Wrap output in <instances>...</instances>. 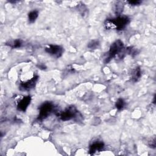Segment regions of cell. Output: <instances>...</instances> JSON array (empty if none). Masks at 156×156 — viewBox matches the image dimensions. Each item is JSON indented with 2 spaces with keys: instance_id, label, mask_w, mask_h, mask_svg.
<instances>
[{
  "instance_id": "cell-1",
  "label": "cell",
  "mask_w": 156,
  "mask_h": 156,
  "mask_svg": "<svg viewBox=\"0 0 156 156\" xmlns=\"http://www.w3.org/2000/svg\"><path fill=\"white\" fill-rule=\"evenodd\" d=\"M129 23V18L126 16H118L114 19H108L104 22V26L107 29H124Z\"/></svg>"
},
{
  "instance_id": "cell-2",
  "label": "cell",
  "mask_w": 156,
  "mask_h": 156,
  "mask_svg": "<svg viewBox=\"0 0 156 156\" xmlns=\"http://www.w3.org/2000/svg\"><path fill=\"white\" fill-rule=\"evenodd\" d=\"M124 53L125 52L124 51V44L122 41L120 40H116L110 47V49L107 53V56L105 58V63H108L116 55H118L120 58H122L123 57L122 54Z\"/></svg>"
},
{
  "instance_id": "cell-3",
  "label": "cell",
  "mask_w": 156,
  "mask_h": 156,
  "mask_svg": "<svg viewBox=\"0 0 156 156\" xmlns=\"http://www.w3.org/2000/svg\"><path fill=\"white\" fill-rule=\"evenodd\" d=\"M54 105L50 102L43 103L39 108V115L38 116V120H43L46 118L53 111Z\"/></svg>"
},
{
  "instance_id": "cell-4",
  "label": "cell",
  "mask_w": 156,
  "mask_h": 156,
  "mask_svg": "<svg viewBox=\"0 0 156 156\" xmlns=\"http://www.w3.org/2000/svg\"><path fill=\"white\" fill-rule=\"evenodd\" d=\"M76 113H77L76 108L74 107L71 106L66 108L65 111L61 112L58 115L61 120L63 121H66L70 120L73 119L74 117H75Z\"/></svg>"
},
{
  "instance_id": "cell-5",
  "label": "cell",
  "mask_w": 156,
  "mask_h": 156,
  "mask_svg": "<svg viewBox=\"0 0 156 156\" xmlns=\"http://www.w3.org/2000/svg\"><path fill=\"white\" fill-rule=\"evenodd\" d=\"M45 51L49 54L55 57H60L63 52V49L60 46L55 44H49L48 47L45 48Z\"/></svg>"
},
{
  "instance_id": "cell-6",
  "label": "cell",
  "mask_w": 156,
  "mask_h": 156,
  "mask_svg": "<svg viewBox=\"0 0 156 156\" xmlns=\"http://www.w3.org/2000/svg\"><path fill=\"white\" fill-rule=\"evenodd\" d=\"M38 77L37 76H35L26 82H21L20 84V87H19L20 90L23 91H26L32 90L35 87L36 83L38 80Z\"/></svg>"
},
{
  "instance_id": "cell-7",
  "label": "cell",
  "mask_w": 156,
  "mask_h": 156,
  "mask_svg": "<svg viewBox=\"0 0 156 156\" xmlns=\"http://www.w3.org/2000/svg\"><path fill=\"white\" fill-rule=\"evenodd\" d=\"M104 147V144L102 141H96L90 144L89 147V152L90 155H94L101 151Z\"/></svg>"
},
{
  "instance_id": "cell-8",
  "label": "cell",
  "mask_w": 156,
  "mask_h": 156,
  "mask_svg": "<svg viewBox=\"0 0 156 156\" xmlns=\"http://www.w3.org/2000/svg\"><path fill=\"white\" fill-rule=\"evenodd\" d=\"M31 98L30 96L24 97L20 102L18 103L17 108L18 110L21 112H25L30 103Z\"/></svg>"
},
{
  "instance_id": "cell-9",
  "label": "cell",
  "mask_w": 156,
  "mask_h": 156,
  "mask_svg": "<svg viewBox=\"0 0 156 156\" xmlns=\"http://www.w3.org/2000/svg\"><path fill=\"white\" fill-rule=\"evenodd\" d=\"M131 75V80L135 82H137L141 76V71L140 67H136L133 69L132 70V72L130 73Z\"/></svg>"
},
{
  "instance_id": "cell-10",
  "label": "cell",
  "mask_w": 156,
  "mask_h": 156,
  "mask_svg": "<svg viewBox=\"0 0 156 156\" xmlns=\"http://www.w3.org/2000/svg\"><path fill=\"white\" fill-rule=\"evenodd\" d=\"M38 12L37 10H34L30 12L28 14V19L30 23H33L35 21L36 19L38 18Z\"/></svg>"
},
{
  "instance_id": "cell-11",
  "label": "cell",
  "mask_w": 156,
  "mask_h": 156,
  "mask_svg": "<svg viewBox=\"0 0 156 156\" xmlns=\"http://www.w3.org/2000/svg\"><path fill=\"white\" fill-rule=\"evenodd\" d=\"M124 106H125L124 101L121 98H119L115 103V107L117 108V110H121L122 109H123Z\"/></svg>"
},
{
  "instance_id": "cell-12",
  "label": "cell",
  "mask_w": 156,
  "mask_h": 156,
  "mask_svg": "<svg viewBox=\"0 0 156 156\" xmlns=\"http://www.w3.org/2000/svg\"><path fill=\"white\" fill-rule=\"evenodd\" d=\"M99 45V43L98 40H92L88 44V48L91 49H94L98 47Z\"/></svg>"
},
{
  "instance_id": "cell-13",
  "label": "cell",
  "mask_w": 156,
  "mask_h": 156,
  "mask_svg": "<svg viewBox=\"0 0 156 156\" xmlns=\"http://www.w3.org/2000/svg\"><path fill=\"white\" fill-rule=\"evenodd\" d=\"M123 9V4L122 2L121 1H118L116 2L115 10H116V13L120 14L121 12L122 11Z\"/></svg>"
},
{
  "instance_id": "cell-14",
  "label": "cell",
  "mask_w": 156,
  "mask_h": 156,
  "mask_svg": "<svg viewBox=\"0 0 156 156\" xmlns=\"http://www.w3.org/2000/svg\"><path fill=\"white\" fill-rule=\"evenodd\" d=\"M21 45H22V41L20 39H16L13 42L11 46L13 48H20Z\"/></svg>"
},
{
  "instance_id": "cell-15",
  "label": "cell",
  "mask_w": 156,
  "mask_h": 156,
  "mask_svg": "<svg viewBox=\"0 0 156 156\" xmlns=\"http://www.w3.org/2000/svg\"><path fill=\"white\" fill-rule=\"evenodd\" d=\"M148 145H149V146L150 147H152V148H155V147L156 143H155V137H154L153 139H151V140H150L149 141Z\"/></svg>"
},
{
  "instance_id": "cell-16",
  "label": "cell",
  "mask_w": 156,
  "mask_h": 156,
  "mask_svg": "<svg viewBox=\"0 0 156 156\" xmlns=\"http://www.w3.org/2000/svg\"><path fill=\"white\" fill-rule=\"evenodd\" d=\"M142 2L139 0H135V1H129L128 3L131 5H140Z\"/></svg>"
}]
</instances>
